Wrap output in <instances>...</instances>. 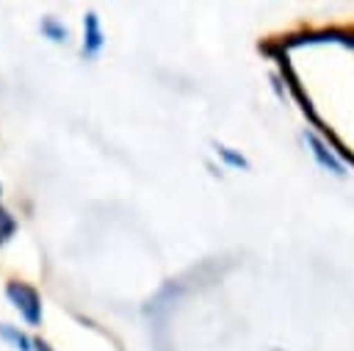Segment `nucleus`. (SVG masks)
<instances>
[{"label": "nucleus", "instance_id": "nucleus-1", "mask_svg": "<svg viewBox=\"0 0 354 351\" xmlns=\"http://www.w3.org/2000/svg\"><path fill=\"white\" fill-rule=\"evenodd\" d=\"M6 296L11 298V304L19 310V315L30 326H36L41 321V298H39V293L30 285H25V282H8L6 285Z\"/></svg>", "mask_w": 354, "mask_h": 351}, {"label": "nucleus", "instance_id": "nucleus-2", "mask_svg": "<svg viewBox=\"0 0 354 351\" xmlns=\"http://www.w3.org/2000/svg\"><path fill=\"white\" fill-rule=\"evenodd\" d=\"M102 41L105 39H102V30H100V17L94 11H88L86 19H83V55L86 58H94L100 53Z\"/></svg>", "mask_w": 354, "mask_h": 351}, {"label": "nucleus", "instance_id": "nucleus-3", "mask_svg": "<svg viewBox=\"0 0 354 351\" xmlns=\"http://www.w3.org/2000/svg\"><path fill=\"white\" fill-rule=\"evenodd\" d=\"M304 138H307V144L313 146V155H315V160H318L324 169H329V171H335V174H343V166L332 158V152H329V149H326V146H324L313 133H304Z\"/></svg>", "mask_w": 354, "mask_h": 351}, {"label": "nucleus", "instance_id": "nucleus-4", "mask_svg": "<svg viewBox=\"0 0 354 351\" xmlns=\"http://www.w3.org/2000/svg\"><path fill=\"white\" fill-rule=\"evenodd\" d=\"M0 337H6L8 343H14L19 351H30V348H33V340H28L19 329H14V326H8V323L0 326Z\"/></svg>", "mask_w": 354, "mask_h": 351}, {"label": "nucleus", "instance_id": "nucleus-5", "mask_svg": "<svg viewBox=\"0 0 354 351\" xmlns=\"http://www.w3.org/2000/svg\"><path fill=\"white\" fill-rule=\"evenodd\" d=\"M41 33H44L47 39H53V41H64V39H66V28H64L58 19H53V17L41 19Z\"/></svg>", "mask_w": 354, "mask_h": 351}, {"label": "nucleus", "instance_id": "nucleus-6", "mask_svg": "<svg viewBox=\"0 0 354 351\" xmlns=\"http://www.w3.org/2000/svg\"><path fill=\"white\" fill-rule=\"evenodd\" d=\"M14 232H17V221H14V216H11L6 207H0V243H6Z\"/></svg>", "mask_w": 354, "mask_h": 351}, {"label": "nucleus", "instance_id": "nucleus-7", "mask_svg": "<svg viewBox=\"0 0 354 351\" xmlns=\"http://www.w3.org/2000/svg\"><path fill=\"white\" fill-rule=\"evenodd\" d=\"M218 155L230 163V166H238V169H249V163H246V158H241V155H235L232 149H227V146H218Z\"/></svg>", "mask_w": 354, "mask_h": 351}, {"label": "nucleus", "instance_id": "nucleus-8", "mask_svg": "<svg viewBox=\"0 0 354 351\" xmlns=\"http://www.w3.org/2000/svg\"><path fill=\"white\" fill-rule=\"evenodd\" d=\"M33 348H36V351H53V348H50L44 340H33Z\"/></svg>", "mask_w": 354, "mask_h": 351}]
</instances>
